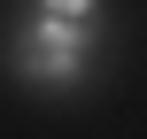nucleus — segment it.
I'll return each mask as SVG.
<instances>
[{
  "label": "nucleus",
  "instance_id": "1",
  "mask_svg": "<svg viewBox=\"0 0 147 139\" xmlns=\"http://www.w3.org/2000/svg\"><path fill=\"white\" fill-rule=\"evenodd\" d=\"M23 54H31V70H70V62H78V31L54 15V23H39V31L23 39Z\"/></svg>",
  "mask_w": 147,
  "mask_h": 139
},
{
  "label": "nucleus",
  "instance_id": "2",
  "mask_svg": "<svg viewBox=\"0 0 147 139\" xmlns=\"http://www.w3.org/2000/svg\"><path fill=\"white\" fill-rule=\"evenodd\" d=\"M47 8H54V15H78V8H85V0H47Z\"/></svg>",
  "mask_w": 147,
  "mask_h": 139
}]
</instances>
